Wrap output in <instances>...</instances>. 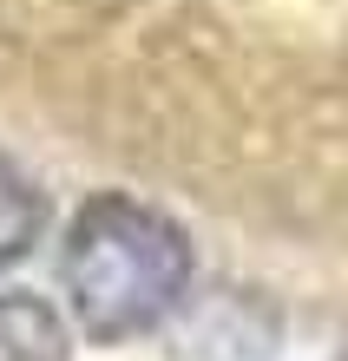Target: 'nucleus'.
Returning a JSON list of instances; mask_svg holds the SVG:
<instances>
[{
	"label": "nucleus",
	"mask_w": 348,
	"mask_h": 361,
	"mask_svg": "<svg viewBox=\"0 0 348 361\" xmlns=\"http://www.w3.org/2000/svg\"><path fill=\"white\" fill-rule=\"evenodd\" d=\"M59 283H66V309L85 329V342H138L184 309L191 243L164 210L105 190L79 204V217L66 224Z\"/></svg>",
	"instance_id": "1"
},
{
	"label": "nucleus",
	"mask_w": 348,
	"mask_h": 361,
	"mask_svg": "<svg viewBox=\"0 0 348 361\" xmlns=\"http://www.w3.org/2000/svg\"><path fill=\"white\" fill-rule=\"evenodd\" d=\"M0 361H73V335L53 302L27 289L0 295Z\"/></svg>",
	"instance_id": "2"
},
{
	"label": "nucleus",
	"mask_w": 348,
	"mask_h": 361,
	"mask_svg": "<svg viewBox=\"0 0 348 361\" xmlns=\"http://www.w3.org/2000/svg\"><path fill=\"white\" fill-rule=\"evenodd\" d=\"M40 224H47V204H40L33 178L20 171L7 152H0V269H7V263H20V257L33 250Z\"/></svg>",
	"instance_id": "3"
},
{
	"label": "nucleus",
	"mask_w": 348,
	"mask_h": 361,
	"mask_svg": "<svg viewBox=\"0 0 348 361\" xmlns=\"http://www.w3.org/2000/svg\"><path fill=\"white\" fill-rule=\"evenodd\" d=\"M342 361H348V355H342Z\"/></svg>",
	"instance_id": "4"
}]
</instances>
